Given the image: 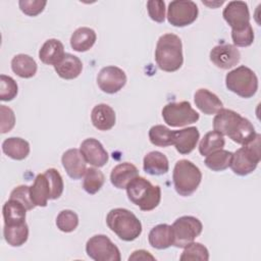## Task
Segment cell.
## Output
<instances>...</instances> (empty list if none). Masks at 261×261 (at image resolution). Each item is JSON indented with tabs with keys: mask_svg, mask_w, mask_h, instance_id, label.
<instances>
[{
	"mask_svg": "<svg viewBox=\"0 0 261 261\" xmlns=\"http://www.w3.org/2000/svg\"><path fill=\"white\" fill-rule=\"evenodd\" d=\"M63 44L57 39H48L39 51L40 60L48 65H56L64 56Z\"/></svg>",
	"mask_w": 261,
	"mask_h": 261,
	"instance_id": "cell-24",
	"label": "cell"
},
{
	"mask_svg": "<svg viewBox=\"0 0 261 261\" xmlns=\"http://www.w3.org/2000/svg\"><path fill=\"white\" fill-rule=\"evenodd\" d=\"M139 176L138 168L129 162L117 164L110 173V181L117 189H125L126 186Z\"/></svg>",
	"mask_w": 261,
	"mask_h": 261,
	"instance_id": "cell-22",
	"label": "cell"
},
{
	"mask_svg": "<svg viewBox=\"0 0 261 261\" xmlns=\"http://www.w3.org/2000/svg\"><path fill=\"white\" fill-rule=\"evenodd\" d=\"M222 16L231 28V31H240L251 24L249 8L244 1L228 2L223 9Z\"/></svg>",
	"mask_w": 261,
	"mask_h": 261,
	"instance_id": "cell-12",
	"label": "cell"
},
{
	"mask_svg": "<svg viewBox=\"0 0 261 261\" xmlns=\"http://www.w3.org/2000/svg\"><path fill=\"white\" fill-rule=\"evenodd\" d=\"M231 158V152L220 149L207 155L205 159V165L213 171H222L230 165Z\"/></svg>",
	"mask_w": 261,
	"mask_h": 261,
	"instance_id": "cell-32",
	"label": "cell"
},
{
	"mask_svg": "<svg viewBox=\"0 0 261 261\" xmlns=\"http://www.w3.org/2000/svg\"><path fill=\"white\" fill-rule=\"evenodd\" d=\"M87 255L96 261H120L119 249L105 234H95L86 244Z\"/></svg>",
	"mask_w": 261,
	"mask_h": 261,
	"instance_id": "cell-9",
	"label": "cell"
},
{
	"mask_svg": "<svg viewBox=\"0 0 261 261\" xmlns=\"http://www.w3.org/2000/svg\"><path fill=\"white\" fill-rule=\"evenodd\" d=\"M91 120L93 125L99 130H109L111 129L116 120L115 112L107 104L101 103L96 105L91 112Z\"/></svg>",
	"mask_w": 261,
	"mask_h": 261,
	"instance_id": "cell-19",
	"label": "cell"
},
{
	"mask_svg": "<svg viewBox=\"0 0 261 261\" xmlns=\"http://www.w3.org/2000/svg\"><path fill=\"white\" fill-rule=\"evenodd\" d=\"M104 181L105 176L103 172L100 171L98 168L90 167L87 168V171L84 175L83 188L88 194L94 195L100 191V189L104 185Z\"/></svg>",
	"mask_w": 261,
	"mask_h": 261,
	"instance_id": "cell-33",
	"label": "cell"
},
{
	"mask_svg": "<svg viewBox=\"0 0 261 261\" xmlns=\"http://www.w3.org/2000/svg\"><path fill=\"white\" fill-rule=\"evenodd\" d=\"M126 83L125 72L117 66L103 67L97 76V84L104 93L114 94L121 90Z\"/></svg>",
	"mask_w": 261,
	"mask_h": 261,
	"instance_id": "cell-11",
	"label": "cell"
},
{
	"mask_svg": "<svg viewBox=\"0 0 261 261\" xmlns=\"http://www.w3.org/2000/svg\"><path fill=\"white\" fill-rule=\"evenodd\" d=\"M27 208L22 203L17 200L10 199L6 201L2 208V214L4 219V224H17L25 221Z\"/></svg>",
	"mask_w": 261,
	"mask_h": 261,
	"instance_id": "cell-28",
	"label": "cell"
},
{
	"mask_svg": "<svg viewBox=\"0 0 261 261\" xmlns=\"http://www.w3.org/2000/svg\"><path fill=\"white\" fill-rule=\"evenodd\" d=\"M80 150L87 163L95 167H102L108 161V153L97 139H86L82 142Z\"/></svg>",
	"mask_w": 261,
	"mask_h": 261,
	"instance_id": "cell-14",
	"label": "cell"
},
{
	"mask_svg": "<svg viewBox=\"0 0 261 261\" xmlns=\"http://www.w3.org/2000/svg\"><path fill=\"white\" fill-rule=\"evenodd\" d=\"M225 140L223 135L212 130L207 133L199 144V152L202 156H207L224 147Z\"/></svg>",
	"mask_w": 261,
	"mask_h": 261,
	"instance_id": "cell-31",
	"label": "cell"
},
{
	"mask_svg": "<svg viewBox=\"0 0 261 261\" xmlns=\"http://www.w3.org/2000/svg\"><path fill=\"white\" fill-rule=\"evenodd\" d=\"M11 69L16 75L22 79H30L36 74L38 66L30 55L17 54L11 60Z\"/></svg>",
	"mask_w": 261,
	"mask_h": 261,
	"instance_id": "cell-29",
	"label": "cell"
},
{
	"mask_svg": "<svg viewBox=\"0 0 261 261\" xmlns=\"http://www.w3.org/2000/svg\"><path fill=\"white\" fill-rule=\"evenodd\" d=\"M47 1L41 0H20L18 2L20 10L29 16H36L40 14L44 10Z\"/></svg>",
	"mask_w": 261,
	"mask_h": 261,
	"instance_id": "cell-41",
	"label": "cell"
},
{
	"mask_svg": "<svg viewBox=\"0 0 261 261\" xmlns=\"http://www.w3.org/2000/svg\"><path fill=\"white\" fill-rule=\"evenodd\" d=\"M210 60L219 68L229 69L240 62L241 53L234 45L220 44L210 51Z\"/></svg>",
	"mask_w": 261,
	"mask_h": 261,
	"instance_id": "cell-13",
	"label": "cell"
},
{
	"mask_svg": "<svg viewBox=\"0 0 261 261\" xmlns=\"http://www.w3.org/2000/svg\"><path fill=\"white\" fill-rule=\"evenodd\" d=\"M172 179L176 193L182 197H188L198 189L202 179V173L193 162L181 159L174 165Z\"/></svg>",
	"mask_w": 261,
	"mask_h": 261,
	"instance_id": "cell-4",
	"label": "cell"
},
{
	"mask_svg": "<svg viewBox=\"0 0 261 261\" xmlns=\"http://www.w3.org/2000/svg\"><path fill=\"white\" fill-rule=\"evenodd\" d=\"M10 199H14L19 201L24 205L27 210H32L36 207V205L33 203L31 199V194H30V187L25 185H21L16 187L15 189L12 190L10 193Z\"/></svg>",
	"mask_w": 261,
	"mask_h": 261,
	"instance_id": "cell-40",
	"label": "cell"
},
{
	"mask_svg": "<svg viewBox=\"0 0 261 261\" xmlns=\"http://www.w3.org/2000/svg\"><path fill=\"white\" fill-rule=\"evenodd\" d=\"M18 87L16 82L8 75H0V100L11 101L17 95Z\"/></svg>",
	"mask_w": 261,
	"mask_h": 261,
	"instance_id": "cell-37",
	"label": "cell"
},
{
	"mask_svg": "<svg viewBox=\"0 0 261 261\" xmlns=\"http://www.w3.org/2000/svg\"><path fill=\"white\" fill-rule=\"evenodd\" d=\"M0 132L2 134L10 132L15 124V115L11 108L0 105Z\"/></svg>",
	"mask_w": 261,
	"mask_h": 261,
	"instance_id": "cell-43",
	"label": "cell"
},
{
	"mask_svg": "<svg viewBox=\"0 0 261 261\" xmlns=\"http://www.w3.org/2000/svg\"><path fill=\"white\" fill-rule=\"evenodd\" d=\"M173 229V246L177 248H185L202 232V222L194 216L185 215L177 218L171 225Z\"/></svg>",
	"mask_w": 261,
	"mask_h": 261,
	"instance_id": "cell-8",
	"label": "cell"
},
{
	"mask_svg": "<svg viewBox=\"0 0 261 261\" xmlns=\"http://www.w3.org/2000/svg\"><path fill=\"white\" fill-rule=\"evenodd\" d=\"M128 199L142 211H151L155 209L161 200V189L159 186H153L148 179L142 176L135 177L126 186Z\"/></svg>",
	"mask_w": 261,
	"mask_h": 261,
	"instance_id": "cell-3",
	"label": "cell"
},
{
	"mask_svg": "<svg viewBox=\"0 0 261 261\" xmlns=\"http://www.w3.org/2000/svg\"><path fill=\"white\" fill-rule=\"evenodd\" d=\"M162 117L170 126H186L199 119V113L193 109L190 102H171L162 109Z\"/></svg>",
	"mask_w": 261,
	"mask_h": 261,
	"instance_id": "cell-7",
	"label": "cell"
},
{
	"mask_svg": "<svg viewBox=\"0 0 261 261\" xmlns=\"http://www.w3.org/2000/svg\"><path fill=\"white\" fill-rule=\"evenodd\" d=\"M30 194L32 201L36 206H47L48 200L51 199V187L45 172L39 173L35 177L33 186L30 187Z\"/></svg>",
	"mask_w": 261,
	"mask_h": 261,
	"instance_id": "cell-20",
	"label": "cell"
},
{
	"mask_svg": "<svg viewBox=\"0 0 261 261\" xmlns=\"http://www.w3.org/2000/svg\"><path fill=\"white\" fill-rule=\"evenodd\" d=\"M57 74L64 80H73L77 77L83 70L81 59L70 53H65L63 58L54 65Z\"/></svg>",
	"mask_w": 261,
	"mask_h": 261,
	"instance_id": "cell-23",
	"label": "cell"
},
{
	"mask_svg": "<svg viewBox=\"0 0 261 261\" xmlns=\"http://www.w3.org/2000/svg\"><path fill=\"white\" fill-rule=\"evenodd\" d=\"M179 259L181 261H185V260L207 261L209 260V252H208V249L201 243L193 242L185 247V250L180 255Z\"/></svg>",
	"mask_w": 261,
	"mask_h": 261,
	"instance_id": "cell-36",
	"label": "cell"
},
{
	"mask_svg": "<svg viewBox=\"0 0 261 261\" xmlns=\"http://www.w3.org/2000/svg\"><path fill=\"white\" fill-rule=\"evenodd\" d=\"M197 4L191 0H174L168 4L167 19L173 27H187L198 17Z\"/></svg>",
	"mask_w": 261,
	"mask_h": 261,
	"instance_id": "cell-10",
	"label": "cell"
},
{
	"mask_svg": "<svg viewBox=\"0 0 261 261\" xmlns=\"http://www.w3.org/2000/svg\"><path fill=\"white\" fill-rule=\"evenodd\" d=\"M242 118L243 116H241L238 112L230 109L221 108L219 111H217L213 118V128L215 132L230 138L238 128Z\"/></svg>",
	"mask_w": 261,
	"mask_h": 261,
	"instance_id": "cell-16",
	"label": "cell"
},
{
	"mask_svg": "<svg viewBox=\"0 0 261 261\" xmlns=\"http://www.w3.org/2000/svg\"><path fill=\"white\" fill-rule=\"evenodd\" d=\"M3 237L6 243L12 247H19L23 245L29 238V226L24 222L17 224H4Z\"/></svg>",
	"mask_w": 261,
	"mask_h": 261,
	"instance_id": "cell-30",
	"label": "cell"
},
{
	"mask_svg": "<svg viewBox=\"0 0 261 261\" xmlns=\"http://www.w3.org/2000/svg\"><path fill=\"white\" fill-rule=\"evenodd\" d=\"M128 260H155V258L148 251L137 250L133 252L128 257Z\"/></svg>",
	"mask_w": 261,
	"mask_h": 261,
	"instance_id": "cell-44",
	"label": "cell"
},
{
	"mask_svg": "<svg viewBox=\"0 0 261 261\" xmlns=\"http://www.w3.org/2000/svg\"><path fill=\"white\" fill-rule=\"evenodd\" d=\"M148 14L152 20L163 22L165 19V3L161 0H150L147 2Z\"/></svg>",
	"mask_w": 261,
	"mask_h": 261,
	"instance_id": "cell-42",
	"label": "cell"
},
{
	"mask_svg": "<svg viewBox=\"0 0 261 261\" xmlns=\"http://www.w3.org/2000/svg\"><path fill=\"white\" fill-rule=\"evenodd\" d=\"M231 39L236 46L239 47H248L254 42V32L253 28L250 24L246 29L240 31H231Z\"/></svg>",
	"mask_w": 261,
	"mask_h": 261,
	"instance_id": "cell-39",
	"label": "cell"
},
{
	"mask_svg": "<svg viewBox=\"0 0 261 261\" xmlns=\"http://www.w3.org/2000/svg\"><path fill=\"white\" fill-rule=\"evenodd\" d=\"M143 168L145 172L151 175L165 174L169 169L168 159L163 153L159 151L149 152L144 157Z\"/></svg>",
	"mask_w": 261,
	"mask_h": 261,
	"instance_id": "cell-25",
	"label": "cell"
},
{
	"mask_svg": "<svg viewBox=\"0 0 261 261\" xmlns=\"http://www.w3.org/2000/svg\"><path fill=\"white\" fill-rule=\"evenodd\" d=\"M61 162L68 176L73 179L82 178L87 171V161L79 149L73 148L65 151L62 154Z\"/></svg>",
	"mask_w": 261,
	"mask_h": 261,
	"instance_id": "cell-15",
	"label": "cell"
},
{
	"mask_svg": "<svg viewBox=\"0 0 261 261\" xmlns=\"http://www.w3.org/2000/svg\"><path fill=\"white\" fill-rule=\"evenodd\" d=\"M194 101L197 108L207 115L217 113L223 106L220 99L207 89L197 90L194 95Z\"/></svg>",
	"mask_w": 261,
	"mask_h": 261,
	"instance_id": "cell-18",
	"label": "cell"
},
{
	"mask_svg": "<svg viewBox=\"0 0 261 261\" xmlns=\"http://www.w3.org/2000/svg\"><path fill=\"white\" fill-rule=\"evenodd\" d=\"M49 179V184L51 187V200L58 199L63 192L64 184L61 174L55 168H49L45 171Z\"/></svg>",
	"mask_w": 261,
	"mask_h": 261,
	"instance_id": "cell-38",
	"label": "cell"
},
{
	"mask_svg": "<svg viewBox=\"0 0 261 261\" xmlns=\"http://www.w3.org/2000/svg\"><path fill=\"white\" fill-rule=\"evenodd\" d=\"M260 140L261 136L256 134L253 141L244 145L242 148L238 149L232 153V158L230 162V167L232 171L238 175H247L253 172L258 163L260 162Z\"/></svg>",
	"mask_w": 261,
	"mask_h": 261,
	"instance_id": "cell-5",
	"label": "cell"
},
{
	"mask_svg": "<svg viewBox=\"0 0 261 261\" xmlns=\"http://www.w3.org/2000/svg\"><path fill=\"white\" fill-rule=\"evenodd\" d=\"M149 244L158 250L167 249L173 246L174 236L172 226L166 223H161L154 226L148 236Z\"/></svg>",
	"mask_w": 261,
	"mask_h": 261,
	"instance_id": "cell-21",
	"label": "cell"
},
{
	"mask_svg": "<svg viewBox=\"0 0 261 261\" xmlns=\"http://www.w3.org/2000/svg\"><path fill=\"white\" fill-rule=\"evenodd\" d=\"M56 225L63 232H71L79 225V216L72 210H62L56 217Z\"/></svg>",
	"mask_w": 261,
	"mask_h": 261,
	"instance_id": "cell-35",
	"label": "cell"
},
{
	"mask_svg": "<svg viewBox=\"0 0 261 261\" xmlns=\"http://www.w3.org/2000/svg\"><path fill=\"white\" fill-rule=\"evenodd\" d=\"M2 151L14 160H23L30 154V144L24 139L11 137L2 143Z\"/></svg>",
	"mask_w": 261,
	"mask_h": 261,
	"instance_id": "cell-27",
	"label": "cell"
},
{
	"mask_svg": "<svg viewBox=\"0 0 261 261\" xmlns=\"http://www.w3.org/2000/svg\"><path fill=\"white\" fill-rule=\"evenodd\" d=\"M108 227L122 241L132 242L142 233V223L138 217L127 209H111L106 216Z\"/></svg>",
	"mask_w": 261,
	"mask_h": 261,
	"instance_id": "cell-2",
	"label": "cell"
},
{
	"mask_svg": "<svg viewBox=\"0 0 261 261\" xmlns=\"http://www.w3.org/2000/svg\"><path fill=\"white\" fill-rule=\"evenodd\" d=\"M150 142L158 147H168L173 145V130L162 124L153 125L149 130Z\"/></svg>",
	"mask_w": 261,
	"mask_h": 261,
	"instance_id": "cell-34",
	"label": "cell"
},
{
	"mask_svg": "<svg viewBox=\"0 0 261 261\" xmlns=\"http://www.w3.org/2000/svg\"><path fill=\"white\" fill-rule=\"evenodd\" d=\"M155 61L158 67L166 72H173L181 67L184 62L182 44L178 36L164 34L158 39Z\"/></svg>",
	"mask_w": 261,
	"mask_h": 261,
	"instance_id": "cell-1",
	"label": "cell"
},
{
	"mask_svg": "<svg viewBox=\"0 0 261 261\" xmlns=\"http://www.w3.org/2000/svg\"><path fill=\"white\" fill-rule=\"evenodd\" d=\"M97 39V35L93 29L82 27L76 29L70 37V46L76 52H86L90 50Z\"/></svg>",
	"mask_w": 261,
	"mask_h": 261,
	"instance_id": "cell-26",
	"label": "cell"
},
{
	"mask_svg": "<svg viewBox=\"0 0 261 261\" xmlns=\"http://www.w3.org/2000/svg\"><path fill=\"white\" fill-rule=\"evenodd\" d=\"M200 134L196 126L186 127L179 130H173V145L179 154L191 153L199 141Z\"/></svg>",
	"mask_w": 261,
	"mask_h": 261,
	"instance_id": "cell-17",
	"label": "cell"
},
{
	"mask_svg": "<svg viewBox=\"0 0 261 261\" xmlns=\"http://www.w3.org/2000/svg\"><path fill=\"white\" fill-rule=\"evenodd\" d=\"M225 86L242 98H251L258 90V79L251 68L241 65L226 74Z\"/></svg>",
	"mask_w": 261,
	"mask_h": 261,
	"instance_id": "cell-6",
	"label": "cell"
}]
</instances>
